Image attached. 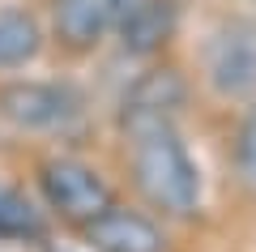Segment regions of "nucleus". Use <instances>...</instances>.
<instances>
[{
    "label": "nucleus",
    "mask_w": 256,
    "mask_h": 252,
    "mask_svg": "<svg viewBox=\"0 0 256 252\" xmlns=\"http://www.w3.org/2000/svg\"><path fill=\"white\" fill-rule=\"evenodd\" d=\"M166 86L171 77L146 81L128 107V133H132V175L137 188L158 209L175 218H192L201 209V171L192 162L188 145L175 133L171 107H166Z\"/></svg>",
    "instance_id": "nucleus-1"
},
{
    "label": "nucleus",
    "mask_w": 256,
    "mask_h": 252,
    "mask_svg": "<svg viewBox=\"0 0 256 252\" xmlns=\"http://www.w3.org/2000/svg\"><path fill=\"white\" fill-rule=\"evenodd\" d=\"M205 77L226 99L256 94V22H226L205 43Z\"/></svg>",
    "instance_id": "nucleus-2"
},
{
    "label": "nucleus",
    "mask_w": 256,
    "mask_h": 252,
    "mask_svg": "<svg viewBox=\"0 0 256 252\" xmlns=\"http://www.w3.org/2000/svg\"><path fill=\"white\" fill-rule=\"evenodd\" d=\"M38 184H43V197L52 201V209H60L68 222H94L98 214L111 209V188L102 184V175L94 167L77 158H52L43 162L38 171Z\"/></svg>",
    "instance_id": "nucleus-3"
},
{
    "label": "nucleus",
    "mask_w": 256,
    "mask_h": 252,
    "mask_svg": "<svg viewBox=\"0 0 256 252\" xmlns=\"http://www.w3.org/2000/svg\"><path fill=\"white\" fill-rule=\"evenodd\" d=\"M0 111L22 128H68L82 116V99L56 81H13L0 90Z\"/></svg>",
    "instance_id": "nucleus-4"
},
{
    "label": "nucleus",
    "mask_w": 256,
    "mask_h": 252,
    "mask_svg": "<svg viewBox=\"0 0 256 252\" xmlns=\"http://www.w3.org/2000/svg\"><path fill=\"white\" fill-rule=\"evenodd\" d=\"M86 235L98 252H166V235L150 218L132 214V209H116V205L107 214H98L94 222H86Z\"/></svg>",
    "instance_id": "nucleus-5"
},
{
    "label": "nucleus",
    "mask_w": 256,
    "mask_h": 252,
    "mask_svg": "<svg viewBox=\"0 0 256 252\" xmlns=\"http://www.w3.org/2000/svg\"><path fill=\"white\" fill-rule=\"evenodd\" d=\"M128 9H132V0H60L56 30H60L64 43L90 47V43H98L107 30H116Z\"/></svg>",
    "instance_id": "nucleus-6"
},
{
    "label": "nucleus",
    "mask_w": 256,
    "mask_h": 252,
    "mask_svg": "<svg viewBox=\"0 0 256 252\" xmlns=\"http://www.w3.org/2000/svg\"><path fill=\"white\" fill-rule=\"evenodd\" d=\"M120 30H124V43H132L137 52L141 47H154L171 30V9H166L162 0H132V9L124 13Z\"/></svg>",
    "instance_id": "nucleus-7"
},
{
    "label": "nucleus",
    "mask_w": 256,
    "mask_h": 252,
    "mask_svg": "<svg viewBox=\"0 0 256 252\" xmlns=\"http://www.w3.org/2000/svg\"><path fill=\"white\" fill-rule=\"evenodd\" d=\"M38 52V26L30 13H0V69L26 64Z\"/></svg>",
    "instance_id": "nucleus-8"
},
{
    "label": "nucleus",
    "mask_w": 256,
    "mask_h": 252,
    "mask_svg": "<svg viewBox=\"0 0 256 252\" xmlns=\"http://www.w3.org/2000/svg\"><path fill=\"white\" fill-rule=\"evenodd\" d=\"M34 235H43L38 209L18 188L0 184V239H34Z\"/></svg>",
    "instance_id": "nucleus-9"
},
{
    "label": "nucleus",
    "mask_w": 256,
    "mask_h": 252,
    "mask_svg": "<svg viewBox=\"0 0 256 252\" xmlns=\"http://www.w3.org/2000/svg\"><path fill=\"white\" fill-rule=\"evenodd\" d=\"M239 175H244V184L256 192V107L248 111L244 128H239Z\"/></svg>",
    "instance_id": "nucleus-10"
}]
</instances>
